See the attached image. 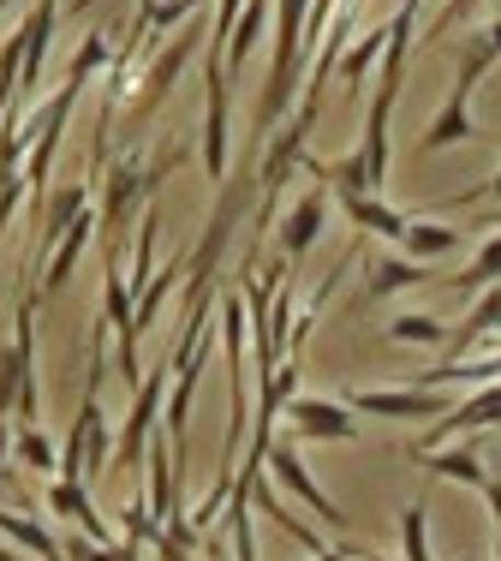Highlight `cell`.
<instances>
[{
  "mask_svg": "<svg viewBox=\"0 0 501 561\" xmlns=\"http://www.w3.org/2000/svg\"><path fill=\"white\" fill-rule=\"evenodd\" d=\"M483 197H496V204H501V168H496L483 185H471V192H454L447 204H483Z\"/></svg>",
  "mask_w": 501,
  "mask_h": 561,
  "instance_id": "28",
  "label": "cell"
},
{
  "mask_svg": "<svg viewBox=\"0 0 501 561\" xmlns=\"http://www.w3.org/2000/svg\"><path fill=\"white\" fill-rule=\"evenodd\" d=\"M471 7H483V0H442V12L430 19V31H424V36H447L459 19H471Z\"/></svg>",
  "mask_w": 501,
  "mask_h": 561,
  "instance_id": "27",
  "label": "cell"
},
{
  "mask_svg": "<svg viewBox=\"0 0 501 561\" xmlns=\"http://www.w3.org/2000/svg\"><path fill=\"white\" fill-rule=\"evenodd\" d=\"M424 514H430V490H424V496H412V502H406V514H400V550H406V561H436L430 531H424Z\"/></svg>",
  "mask_w": 501,
  "mask_h": 561,
  "instance_id": "24",
  "label": "cell"
},
{
  "mask_svg": "<svg viewBox=\"0 0 501 561\" xmlns=\"http://www.w3.org/2000/svg\"><path fill=\"white\" fill-rule=\"evenodd\" d=\"M478 114H471V90L447 84V102L436 108V119H430L424 131H418V156H442V150H459V144L478 138Z\"/></svg>",
  "mask_w": 501,
  "mask_h": 561,
  "instance_id": "10",
  "label": "cell"
},
{
  "mask_svg": "<svg viewBox=\"0 0 501 561\" xmlns=\"http://www.w3.org/2000/svg\"><path fill=\"white\" fill-rule=\"evenodd\" d=\"M388 341H394V346H442V353H447L454 323H442V317H430V311H400V317L388 323Z\"/></svg>",
  "mask_w": 501,
  "mask_h": 561,
  "instance_id": "22",
  "label": "cell"
},
{
  "mask_svg": "<svg viewBox=\"0 0 501 561\" xmlns=\"http://www.w3.org/2000/svg\"><path fill=\"white\" fill-rule=\"evenodd\" d=\"M340 216H347L352 227H364V233L376 239H394V245H406V227H412V216L406 209H394L388 197H364V192H335Z\"/></svg>",
  "mask_w": 501,
  "mask_h": 561,
  "instance_id": "13",
  "label": "cell"
},
{
  "mask_svg": "<svg viewBox=\"0 0 501 561\" xmlns=\"http://www.w3.org/2000/svg\"><path fill=\"white\" fill-rule=\"evenodd\" d=\"M203 48H209V24H186V36H174L162 55L143 66V96H138V108H131V126H143V119L162 108L167 90H174V78L186 72V60H197Z\"/></svg>",
  "mask_w": 501,
  "mask_h": 561,
  "instance_id": "5",
  "label": "cell"
},
{
  "mask_svg": "<svg viewBox=\"0 0 501 561\" xmlns=\"http://www.w3.org/2000/svg\"><path fill=\"white\" fill-rule=\"evenodd\" d=\"M90 209V185H60L43 209V227H36V257H55V245L66 239V227Z\"/></svg>",
  "mask_w": 501,
  "mask_h": 561,
  "instance_id": "17",
  "label": "cell"
},
{
  "mask_svg": "<svg viewBox=\"0 0 501 561\" xmlns=\"http://www.w3.org/2000/svg\"><path fill=\"white\" fill-rule=\"evenodd\" d=\"M0 538L31 550V556H43V561H66V543L43 526V519H24V514H7V507H0Z\"/></svg>",
  "mask_w": 501,
  "mask_h": 561,
  "instance_id": "21",
  "label": "cell"
},
{
  "mask_svg": "<svg viewBox=\"0 0 501 561\" xmlns=\"http://www.w3.org/2000/svg\"><path fill=\"white\" fill-rule=\"evenodd\" d=\"M90 227H102L96 216H78L72 227H66V239L55 245V257H48V280H43V293H60L66 280H72V270H78V257H84V245H90Z\"/></svg>",
  "mask_w": 501,
  "mask_h": 561,
  "instance_id": "20",
  "label": "cell"
},
{
  "mask_svg": "<svg viewBox=\"0 0 501 561\" xmlns=\"http://www.w3.org/2000/svg\"><path fill=\"white\" fill-rule=\"evenodd\" d=\"M12 443H19V436H12V424L0 419V472H7V454H12Z\"/></svg>",
  "mask_w": 501,
  "mask_h": 561,
  "instance_id": "30",
  "label": "cell"
},
{
  "mask_svg": "<svg viewBox=\"0 0 501 561\" xmlns=\"http://www.w3.org/2000/svg\"><path fill=\"white\" fill-rule=\"evenodd\" d=\"M371 561H382V556H371Z\"/></svg>",
  "mask_w": 501,
  "mask_h": 561,
  "instance_id": "35",
  "label": "cell"
},
{
  "mask_svg": "<svg viewBox=\"0 0 501 561\" xmlns=\"http://www.w3.org/2000/svg\"><path fill=\"white\" fill-rule=\"evenodd\" d=\"M483 431H501V382H483V389H471L466 400H454V412L436 419V431H430L418 448H442V443L483 436Z\"/></svg>",
  "mask_w": 501,
  "mask_h": 561,
  "instance_id": "9",
  "label": "cell"
},
{
  "mask_svg": "<svg viewBox=\"0 0 501 561\" xmlns=\"http://www.w3.org/2000/svg\"><path fill=\"white\" fill-rule=\"evenodd\" d=\"M364 561H371V556H364Z\"/></svg>",
  "mask_w": 501,
  "mask_h": 561,
  "instance_id": "36",
  "label": "cell"
},
{
  "mask_svg": "<svg viewBox=\"0 0 501 561\" xmlns=\"http://www.w3.org/2000/svg\"><path fill=\"white\" fill-rule=\"evenodd\" d=\"M483 502H490V514H496V538H501V478L490 472V484H483Z\"/></svg>",
  "mask_w": 501,
  "mask_h": 561,
  "instance_id": "29",
  "label": "cell"
},
{
  "mask_svg": "<svg viewBox=\"0 0 501 561\" xmlns=\"http://www.w3.org/2000/svg\"><path fill=\"white\" fill-rule=\"evenodd\" d=\"M269 472L281 478V484L293 490V496L305 502L311 514H323V519H328V526H335V531H352V514H347V507H340L335 496H328V490H323V484H316V478H311V466L299 460V436H281V443H269Z\"/></svg>",
  "mask_w": 501,
  "mask_h": 561,
  "instance_id": "7",
  "label": "cell"
},
{
  "mask_svg": "<svg viewBox=\"0 0 501 561\" xmlns=\"http://www.w3.org/2000/svg\"><path fill=\"white\" fill-rule=\"evenodd\" d=\"M299 443H359V412L340 394H293L287 400Z\"/></svg>",
  "mask_w": 501,
  "mask_h": 561,
  "instance_id": "6",
  "label": "cell"
},
{
  "mask_svg": "<svg viewBox=\"0 0 501 561\" xmlns=\"http://www.w3.org/2000/svg\"><path fill=\"white\" fill-rule=\"evenodd\" d=\"M501 341V287L490 293H478V305L466 311V323H454V341H447V365L454 358H483V346Z\"/></svg>",
  "mask_w": 501,
  "mask_h": 561,
  "instance_id": "12",
  "label": "cell"
},
{
  "mask_svg": "<svg viewBox=\"0 0 501 561\" xmlns=\"http://www.w3.org/2000/svg\"><path fill=\"white\" fill-rule=\"evenodd\" d=\"M323 221H328V192H305L293 204V216L281 221V257L293 263H305V251L316 245V239H323Z\"/></svg>",
  "mask_w": 501,
  "mask_h": 561,
  "instance_id": "14",
  "label": "cell"
},
{
  "mask_svg": "<svg viewBox=\"0 0 501 561\" xmlns=\"http://www.w3.org/2000/svg\"><path fill=\"white\" fill-rule=\"evenodd\" d=\"M424 280H436V263H418V257H406V251H388V257L371 263V280H364V293H371V299H394V293L424 287Z\"/></svg>",
  "mask_w": 501,
  "mask_h": 561,
  "instance_id": "15",
  "label": "cell"
},
{
  "mask_svg": "<svg viewBox=\"0 0 501 561\" xmlns=\"http://www.w3.org/2000/svg\"><path fill=\"white\" fill-rule=\"evenodd\" d=\"M412 454L424 460V478H447V484H466V490L490 484V466H483L478 436H459V443H442V448H412Z\"/></svg>",
  "mask_w": 501,
  "mask_h": 561,
  "instance_id": "11",
  "label": "cell"
},
{
  "mask_svg": "<svg viewBox=\"0 0 501 561\" xmlns=\"http://www.w3.org/2000/svg\"><path fill=\"white\" fill-rule=\"evenodd\" d=\"M167 389H174V358H167V365H155L150 377H143V389L131 394L126 431H120V443H114V466H108V472H138V466H143V454H150V436L162 431Z\"/></svg>",
  "mask_w": 501,
  "mask_h": 561,
  "instance_id": "4",
  "label": "cell"
},
{
  "mask_svg": "<svg viewBox=\"0 0 501 561\" xmlns=\"http://www.w3.org/2000/svg\"><path fill=\"white\" fill-rule=\"evenodd\" d=\"M36 7H43V12H55V19H60V0H36Z\"/></svg>",
  "mask_w": 501,
  "mask_h": 561,
  "instance_id": "32",
  "label": "cell"
},
{
  "mask_svg": "<svg viewBox=\"0 0 501 561\" xmlns=\"http://www.w3.org/2000/svg\"><path fill=\"white\" fill-rule=\"evenodd\" d=\"M496 561H501V538H496Z\"/></svg>",
  "mask_w": 501,
  "mask_h": 561,
  "instance_id": "33",
  "label": "cell"
},
{
  "mask_svg": "<svg viewBox=\"0 0 501 561\" xmlns=\"http://www.w3.org/2000/svg\"><path fill=\"white\" fill-rule=\"evenodd\" d=\"M496 358H501V341H496Z\"/></svg>",
  "mask_w": 501,
  "mask_h": 561,
  "instance_id": "34",
  "label": "cell"
},
{
  "mask_svg": "<svg viewBox=\"0 0 501 561\" xmlns=\"http://www.w3.org/2000/svg\"><path fill=\"white\" fill-rule=\"evenodd\" d=\"M382 55H388V24H364L359 36H352V48L340 55V90L347 96H359L364 90V78H371V66H382Z\"/></svg>",
  "mask_w": 501,
  "mask_h": 561,
  "instance_id": "16",
  "label": "cell"
},
{
  "mask_svg": "<svg viewBox=\"0 0 501 561\" xmlns=\"http://www.w3.org/2000/svg\"><path fill=\"white\" fill-rule=\"evenodd\" d=\"M66 561H138V543H96V538H66Z\"/></svg>",
  "mask_w": 501,
  "mask_h": 561,
  "instance_id": "26",
  "label": "cell"
},
{
  "mask_svg": "<svg viewBox=\"0 0 501 561\" xmlns=\"http://www.w3.org/2000/svg\"><path fill=\"white\" fill-rule=\"evenodd\" d=\"M316 0H281V19H275V60H269V84L257 96V138H269L287 119V108H299L305 96V72H311V48H305V24H311Z\"/></svg>",
  "mask_w": 501,
  "mask_h": 561,
  "instance_id": "1",
  "label": "cell"
},
{
  "mask_svg": "<svg viewBox=\"0 0 501 561\" xmlns=\"http://www.w3.org/2000/svg\"><path fill=\"white\" fill-rule=\"evenodd\" d=\"M483 227H501V216H490ZM442 280H447L454 293H466V299H471V293H490V287H501V233H490V239L478 245V257L466 263V270H459V275H442Z\"/></svg>",
  "mask_w": 501,
  "mask_h": 561,
  "instance_id": "18",
  "label": "cell"
},
{
  "mask_svg": "<svg viewBox=\"0 0 501 561\" xmlns=\"http://www.w3.org/2000/svg\"><path fill=\"white\" fill-rule=\"evenodd\" d=\"M179 168V150H162L155 162H143L138 150L120 156L108 173V185H102V209H96V233H102V245H120V227L138 216V204H155V192H162V180Z\"/></svg>",
  "mask_w": 501,
  "mask_h": 561,
  "instance_id": "2",
  "label": "cell"
},
{
  "mask_svg": "<svg viewBox=\"0 0 501 561\" xmlns=\"http://www.w3.org/2000/svg\"><path fill=\"white\" fill-rule=\"evenodd\" d=\"M263 24H269V0H245L240 24H233V43H228V78H240V66L250 60V48L263 43Z\"/></svg>",
  "mask_w": 501,
  "mask_h": 561,
  "instance_id": "23",
  "label": "cell"
},
{
  "mask_svg": "<svg viewBox=\"0 0 501 561\" xmlns=\"http://www.w3.org/2000/svg\"><path fill=\"white\" fill-rule=\"evenodd\" d=\"M12 454H19V466H31V472H55L60 478V454H55V443H48L36 424H19V443H12Z\"/></svg>",
  "mask_w": 501,
  "mask_h": 561,
  "instance_id": "25",
  "label": "cell"
},
{
  "mask_svg": "<svg viewBox=\"0 0 501 561\" xmlns=\"http://www.w3.org/2000/svg\"><path fill=\"white\" fill-rule=\"evenodd\" d=\"M359 419H447L454 400L442 389H352L340 394Z\"/></svg>",
  "mask_w": 501,
  "mask_h": 561,
  "instance_id": "8",
  "label": "cell"
},
{
  "mask_svg": "<svg viewBox=\"0 0 501 561\" xmlns=\"http://www.w3.org/2000/svg\"><path fill=\"white\" fill-rule=\"evenodd\" d=\"M316 561H364V556H359V550H323Z\"/></svg>",
  "mask_w": 501,
  "mask_h": 561,
  "instance_id": "31",
  "label": "cell"
},
{
  "mask_svg": "<svg viewBox=\"0 0 501 561\" xmlns=\"http://www.w3.org/2000/svg\"><path fill=\"white\" fill-rule=\"evenodd\" d=\"M459 245H466V233L436 221V216H412V227H406V257H418V263H436V257H447V251H459Z\"/></svg>",
  "mask_w": 501,
  "mask_h": 561,
  "instance_id": "19",
  "label": "cell"
},
{
  "mask_svg": "<svg viewBox=\"0 0 501 561\" xmlns=\"http://www.w3.org/2000/svg\"><path fill=\"white\" fill-rule=\"evenodd\" d=\"M19 412L24 424L43 419V394H36V293L19 299L12 317V346L0 353V419Z\"/></svg>",
  "mask_w": 501,
  "mask_h": 561,
  "instance_id": "3",
  "label": "cell"
}]
</instances>
